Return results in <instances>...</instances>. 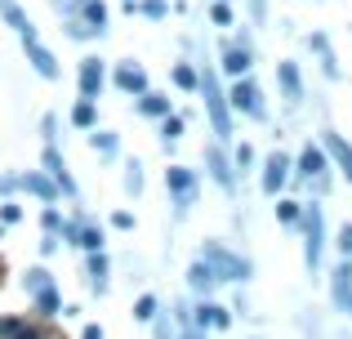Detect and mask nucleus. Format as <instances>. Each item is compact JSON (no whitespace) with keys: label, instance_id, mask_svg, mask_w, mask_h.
<instances>
[{"label":"nucleus","instance_id":"f257e3e1","mask_svg":"<svg viewBox=\"0 0 352 339\" xmlns=\"http://www.w3.org/2000/svg\"><path fill=\"white\" fill-rule=\"evenodd\" d=\"M197 94L206 98V116H210V130H214L219 143L232 139V107H228V94H223V80H219L214 67L201 63L197 67Z\"/></svg>","mask_w":352,"mask_h":339},{"label":"nucleus","instance_id":"f03ea898","mask_svg":"<svg viewBox=\"0 0 352 339\" xmlns=\"http://www.w3.org/2000/svg\"><path fill=\"white\" fill-rule=\"evenodd\" d=\"M228 94V107H232V112H241V116H250V121H267V103H263V89H258V80L250 76H236L232 85L223 89Z\"/></svg>","mask_w":352,"mask_h":339},{"label":"nucleus","instance_id":"7ed1b4c3","mask_svg":"<svg viewBox=\"0 0 352 339\" xmlns=\"http://www.w3.org/2000/svg\"><path fill=\"white\" fill-rule=\"evenodd\" d=\"M299 223H303V237H308V245H303V259H308V268H317V263H321V250H326V223H321V206H308V201H303Z\"/></svg>","mask_w":352,"mask_h":339},{"label":"nucleus","instance_id":"20e7f679","mask_svg":"<svg viewBox=\"0 0 352 339\" xmlns=\"http://www.w3.org/2000/svg\"><path fill=\"white\" fill-rule=\"evenodd\" d=\"M201 259L210 263V272H214L219 281H245V277H250V263H245V259H236V254H232V250H223V245H214V241L201 250Z\"/></svg>","mask_w":352,"mask_h":339},{"label":"nucleus","instance_id":"39448f33","mask_svg":"<svg viewBox=\"0 0 352 339\" xmlns=\"http://www.w3.org/2000/svg\"><path fill=\"white\" fill-rule=\"evenodd\" d=\"M165 188H170V197L179 201V219L192 210V201H197V170L188 166H170L165 170Z\"/></svg>","mask_w":352,"mask_h":339},{"label":"nucleus","instance_id":"423d86ee","mask_svg":"<svg viewBox=\"0 0 352 339\" xmlns=\"http://www.w3.org/2000/svg\"><path fill=\"white\" fill-rule=\"evenodd\" d=\"M206 170H210V179H214L228 197L236 192V166H232V157L223 152V143H219V139L206 143Z\"/></svg>","mask_w":352,"mask_h":339},{"label":"nucleus","instance_id":"0eeeda50","mask_svg":"<svg viewBox=\"0 0 352 339\" xmlns=\"http://www.w3.org/2000/svg\"><path fill=\"white\" fill-rule=\"evenodd\" d=\"M294 179V161L285 157V152H272V157H263V197H281L285 183Z\"/></svg>","mask_w":352,"mask_h":339},{"label":"nucleus","instance_id":"6e6552de","mask_svg":"<svg viewBox=\"0 0 352 339\" xmlns=\"http://www.w3.org/2000/svg\"><path fill=\"white\" fill-rule=\"evenodd\" d=\"M76 85H80V98H98V94H103V85H107V67H103V58H98V54H85V58H80V67H76Z\"/></svg>","mask_w":352,"mask_h":339},{"label":"nucleus","instance_id":"1a4fd4ad","mask_svg":"<svg viewBox=\"0 0 352 339\" xmlns=\"http://www.w3.org/2000/svg\"><path fill=\"white\" fill-rule=\"evenodd\" d=\"M23 54H27V63H32L36 76H45V80H58V76H63V67H58V58H54V50H45L41 36H27V41H23Z\"/></svg>","mask_w":352,"mask_h":339},{"label":"nucleus","instance_id":"9d476101","mask_svg":"<svg viewBox=\"0 0 352 339\" xmlns=\"http://www.w3.org/2000/svg\"><path fill=\"white\" fill-rule=\"evenodd\" d=\"M41 166H45V174H50L54 183H58V197H63V192H67V197H76V179L67 174V161H63L58 143H45V152H41Z\"/></svg>","mask_w":352,"mask_h":339},{"label":"nucleus","instance_id":"9b49d317","mask_svg":"<svg viewBox=\"0 0 352 339\" xmlns=\"http://www.w3.org/2000/svg\"><path fill=\"white\" fill-rule=\"evenodd\" d=\"M112 85L120 89V94H129V98H138L147 89V72L138 67L134 58H125V63H116L112 67Z\"/></svg>","mask_w":352,"mask_h":339},{"label":"nucleus","instance_id":"f8f14e48","mask_svg":"<svg viewBox=\"0 0 352 339\" xmlns=\"http://www.w3.org/2000/svg\"><path fill=\"white\" fill-rule=\"evenodd\" d=\"M321 148H326V157L339 166V174L352 183V143L344 139V134H335V130H321Z\"/></svg>","mask_w":352,"mask_h":339},{"label":"nucleus","instance_id":"ddd939ff","mask_svg":"<svg viewBox=\"0 0 352 339\" xmlns=\"http://www.w3.org/2000/svg\"><path fill=\"white\" fill-rule=\"evenodd\" d=\"M250 67H254V54L228 41V45H223V54H219V67H214V72H223L228 80H236V76H245Z\"/></svg>","mask_w":352,"mask_h":339},{"label":"nucleus","instance_id":"4468645a","mask_svg":"<svg viewBox=\"0 0 352 339\" xmlns=\"http://www.w3.org/2000/svg\"><path fill=\"white\" fill-rule=\"evenodd\" d=\"M276 85H281V94H285V103H294L299 107L303 103V72H299V63H276Z\"/></svg>","mask_w":352,"mask_h":339},{"label":"nucleus","instance_id":"2eb2a0df","mask_svg":"<svg viewBox=\"0 0 352 339\" xmlns=\"http://www.w3.org/2000/svg\"><path fill=\"white\" fill-rule=\"evenodd\" d=\"M330 295H335L339 313H352V259H344L335 272H330Z\"/></svg>","mask_w":352,"mask_h":339},{"label":"nucleus","instance_id":"dca6fc26","mask_svg":"<svg viewBox=\"0 0 352 339\" xmlns=\"http://www.w3.org/2000/svg\"><path fill=\"white\" fill-rule=\"evenodd\" d=\"M326 170H330V157H326L321 143H308V148L299 152V161H294V174H299V179H317V174H326Z\"/></svg>","mask_w":352,"mask_h":339},{"label":"nucleus","instance_id":"f3484780","mask_svg":"<svg viewBox=\"0 0 352 339\" xmlns=\"http://www.w3.org/2000/svg\"><path fill=\"white\" fill-rule=\"evenodd\" d=\"M18 188L32 192V197H41L45 206H50V201H58V183H54L45 170H27V174H18Z\"/></svg>","mask_w":352,"mask_h":339},{"label":"nucleus","instance_id":"a211bd4d","mask_svg":"<svg viewBox=\"0 0 352 339\" xmlns=\"http://www.w3.org/2000/svg\"><path fill=\"white\" fill-rule=\"evenodd\" d=\"M134 112H138V116H152V121H161L165 112H174V103H170V94H161V89L147 85L143 94L134 98Z\"/></svg>","mask_w":352,"mask_h":339},{"label":"nucleus","instance_id":"6ab92c4d","mask_svg":"<svg viewBox=\"0 0 352 339\" xmlns=\"http://www.w3.org/2000/svg\"><path fill=\"white\" fill-rule=\"evenodd\" d=\"M0 18H5L9 27L18 32V41H27V36H36V23L27 18V9L18 5V0H0Z\"/></svg>","mask_w":352,"mask_h":339},{"label":"nucleus","instance_id":"aec40b11","mask_svg":"<svg viewBox=\"0 0 352 339\" xmlns=\"http://www.w3.org/2000/svg\"><path fill=\"white\" fill-rule=\"evenodd\" d=\"M308 50H317V58H321V72H326L330 80H339V76H344V67H339L335 50H330V41H326V32H312V36H308Z\"/></svg>","mask_w":352,"mask_h":339},{"label":"nucleus","instance_id":"412c9836","mask_svg":"<svg viewBox=\"0 0 352 339\" xmlns=\"http://www.w3.org/2000/svg\"><path fill=\"white\" fill-rule=\"evenodd\" d=\"M72 125H76V130H94V125H98V98H76V107H72Z\"/></svg>","mask_w":352,"mask_h":339},{"label":"nucleus","instance_id":"4be33fe9","mask_svg":"<svg viewBox=\"0 0 352 339\" xmlns=\"http://www.w3.org/2000/svg\"><path fill=\"white\" fill-rule=\"evenodd\" d=\"M197 326H201V331H206V326L228 331V326H232V317H228V308H219V304H201L197 308Z\"/></svg>","mask_w":352,"mask_h":339},{"label":"nucleus","instance_id":"5701e85b","mask_svg":"<svg viewBox=\"0 0 352 339\" xmlns=\"http://www.w3.org/2000/svg\"><path fill=\"white\" fill-rule=\"evenodd\" d=\"M76 14H80V18H85V23H89V27H94V32H98V36H103V32H107V5H103V0H80V9H76Z\"/></svg>","mask_w":352,"mask_h":339},{"label":"nucleus","instance_id":"b1692460","mask_svg":"<svg viewBox=\"0 0 352 339\" xmlns=\"http://www.w3.org/2000/svg\"><path fill=\"white\" fill-rule=\"evenodd\" d=\"M183 130H188V116H183V112H165L161 116V143H165V148H170V143H179Z\"/></svg>","mask_w":352,"mask_h":339},{"label":"nucleus","instance_id":"393cba45","mask_svg":"<svg viewBox=\"0 0 352 339\" xmlns=\"http://www.w3.org/2000/svg\"><path fill=\"white\" fill-rule=\"evenodd\" d=\"M89 148H94L98 157H107V161H112L116 152H120V139H116L112 130H98V125H94V130H89Z\"/></svg>","mask_w":352,"mask_h":339},{"label":"nucleus","instance_id":"a878e982","mask_svg":"<svg viewBox=\"0 0 352 339\" xmlns=\"http://www.w3.org/2000/svg\"><path fill=\"white\" fill-rule=\"evenodd\" d=\"M72 245H80V250H103V228H94V223H76V241Z\"/></svg>","mask_w":352,"mask_h":339},{"label":"nucleus","instance_id":"bb28decb","mask_svg":"<svg viewBox=\"0 0 352 339\" xmlns=\"http://www.w3.org/2000/svg\"><path fill=\"white\" fill-rule=\"evenodd\" d=\"M210 23L214 27H236V9H232V0H210Z\"/></svg>","mask_w":352,"mask_h":339},{"label":"nucleus","instance_id":"cd10ccee","mask_svg":"<svg viewBox=\"0 0 352 339\" xmlns=\"http://www.w3.org/2000/svg\"><path fill=\"white\" fill-rule=\"evenodd\" d=\"M188 281H192V290H210V286H214V272H210V263L206 259H197V263H192V268H188Z\"/></svg>","mask_w":352,"mask_h":339},{"label":"nucleus","instance_id":"c85d7f7f","mask_svg":"<svg viewBox=\"0 0 352 339\" xmlns=\"http://www.w3.org/2000/svg\"><path fill=\"white\" fill-rule=\"evenodd\" d=\"M170 76H174V85H179V89H188V94L197 89V67H192V63H174V72H170Z\"/></svg>","mask_w":352,"mask_h":339},{"label":"nucleus","instance_id":"c756f323","mask_svg":"<svg viewBox=\"0 0 352 339\" xmlns=\"http://www.w3.org/2000/svg\"><path fill=\"white\" fill-rule=\"evenodd\" d=\"M36 308H41V317H58V290L54 286L36 290Z\"/></svg>","mask_w":352,"mask_h":339},{"label":"nucleus","instance_id":"7c9ffc66","mask_svg":"<svg viewBox=\"0 0 352 339\" xmlns=\"http://www.w3.org/2000/svg\"><path fill=\"white\" fill-rule=\"evenodd\" d=\"M89 281H94V290L107 286V259H103V250L89 254Z\"/></svg>","mask_w":352,"mask_h":339},{"label":"nucleus","instance_id":"2f4dec72","mask_svg":"<svg viewBox=\"0 0 352 339\" xmlns=\"http://www.w3.org/2000/svg\"><path fill=\"white\" fill-rule=\"evenodd\" d=\"M299 210H303V201H290V197H281L276 201V219H281V223H299Z\"/></svg>","mask_w":352,"mask_h":339},{"label":"nucleus","instance_id":"473e14b6","mask_svg":"<svg viewBox=\"0 0 352 339\" xmlns=\"http://www.w3.org/2000/svg\"><path fill=\"white\" fill-rule=\"evenodd\" d=\"M134 14H143V18H165V14H170V5H165V0H134Z\"/></svg>","mask_w":352,"mask_h":339},{"label":"nucleus","instance_id":"72a5a7b5","mask_svg":"<svg viewBox=\"0 0 352 339\" xmlns=\"http://www.w3.org/2000/svg\"><path fill=\"white\" fill-rule=\"evenodd\" d=\"M254 161H258V157H254V148H250V143H236V152H232V166H236L241 174H245L250 166H254Z\"/></svg>","mask_w":352,"mask_h":339},{"label":"nucleus","instance_id":"f704fd0d","mask_svg":"<svg viewBox=\"0 0 352 339\" xmlns=\"http://www.w3.org/2000/svg\"><path fill=\"white\" fill-rule=\"evenodd\" d=\"M125 192H134V197L143 192V166H138V161H129V166H125Z\"/></svg>","mask_w":352,"mask_h":339},{"label":"nucleus","instance_id":"c9c22d12","mask_svg":"<svg viewBox=\"0 0 352 339\" xmlns=\"http://www.w3.org/2000/svg\"><path fill=\"white\" fill-rule=\"evenodd\" d=\"M41 223H45V232H58V223H63V215H58V206H54V201H50V206H45V215H41Z\"/></svg>","mask_w":352,"mask_h":339},{"label":"nucleus","instance_id":"e433bc0d","mask_svg":"<svg viewBox=\"0 0 352 339\" xmlns=\"http://www.w3.org/2000/svg\"><path fill=\"white\" fill-rule=\"evenodd\" d=\"M134 317H138V322H152V317H156V299H152V295H143V299L134 304Z\"/></svg>","mask_w":352,"mask_h":339},{"label":"nucleus","instance_id":"4c0bfd02","mask_svg":"<svg viewBox=\"0 0 352 339\" xmlns=\"http://www.w3.org/2000/svg\"><path fill=\"white\" fill-rule=\"evenodd\" d=\"M23 219V206L18 201H0V223H18Z\"/></svg>","mask_w":352,"mask_h":339},{"label":"nucleus","instance_id":"58836bf2","mask_svg":"<svg viewBox=\"0 0 352 339\" xmlns=\"http://www.w3.org/2000/svg\"><path fill=\"white\" fill-rule=\"evenodd\" d=\"M45 286H50V272H45V268L27 272V290H32V295H36V290H45Z\"/></svg>","mask_w":352,"mask_h":339},{"label":"nucleus","instance_id":"ea45409f","mask_svg":"<svg viewBox=\"0 0 352 339\" xmlns=\"http://www.w3.org/2000/svg\"><path fill=\"white\" fill-rule=\"evenodd\" d=\"M41 130H45V143H58V116H45Z\"/></svg>","mask_w":352,"mask_h":339},{"label":"nucleus","instance_id":"a19ab883","mask_svg":"<svg viewBox=\"0 0 352 339\" xmlns=\"http://www.w3.org/2000/svg\"><path fill=\"white\" fill-rule=\"evenodd\" d=\"M339 250H344V259H352V223L339 228Z\"/></svg>","mask_w":352,"mask_h":339},{"label":"nucleus","instance_id":"79ce46f5","mask_svg":"<svg viewBox=\"0 0 352 339\" xmlns=\"http://www.w3.org/2000/svg\"><path fill=\"white\" fill-rule=\"evenodd\" d=\"M112 228H120V232H129V228H134V215H129V210H116V215H112Z\"/></svg>","mask_w":352,"mask_h":339},{"label":"nucleus","instance_id":"37998d69","mask_svg":"<svg viewBox=\"0 0 352 339\" xmlns=\"http://www.w3.org/2000/svg\"><path fill=\"white\" fill-rule=\"evenodd\" d=\"M23 326H27V322H18V317H5V322H0V339H9L14 331H23Z\"/></svg>","mask_w":352,"mask_h":339},{"label":"nucleus","instance_id":"c03bdc74","mask_svg":"<svg viewBox=\"0 0 352 339\" xmlns=\"http://www.w3.org/2000/svg\"><path fill=\"white\" fill-rule=\"evenodd\" d=\"M232 45H241V50H250V54H254V36H250L245 27H241V32L232 36Z\"/></svg>","mask_w":352,"mask_h":339},{"label":"nucleus","instance_id":"a18cd8bd","mask_svg":"<svg viewBox=\"0 0 352 339\" xmlns=\"http://www.w3.org/2000/svg\"><path fill=\"white\" fill-rule=\"evenodd\" d=\"M250 14H254V23H263L267 18V0H250Z\"/></svg>","mask_w":352,"mask_h":339},{"label":"nucleus","instance_id":"49530a36","mask_svg":"<svg viewBox=\"0 0 352 339\" xmlns=\"http://www.w3.org/2000/svg\"><path fill=\"white\" fill-rule=\"evenodd\" d=\"M18 188V174H0V197H5V192H14Z\"/></svg>","mask_w":352,"mask_h":339},{"label":"nucleus","instance_id":"de8ad7c7","mask_svg":"<svg viewBox=\"0 0 352 339\" xmlns=\"http://www.w3.org/2000/svg\"><path fill=\"white\" fill-rule=\"evenodd\" d=\"M80 339H103V326H85V335Z\"/></svg>","mask_w":352,"mask_h":339},{"label":"nucleus","instance_id":"09e8293b","mask_svg":"<svg viewBox=\"0 0 352 339\" xmlns=\"http://www.w3.org/2000/svg\"><path fill=\"white\" fill-rule=\"evenodd\" d=\"M0 237H5V223H0Z\"/></svg>","mask_w":352,"mask_h":339},{"label":"nucleus","instance_id":"8fccbe9b","mask_svg":"<svg viewBox=\"0 0 352 339\" xmlns=\"http://www.w3.org/2000/svg\"><path fill=\"white\" fill-rule=\"evenodd\" d=\"M232 5H236V0H232Z\"/></svg>","mask_w":352,"mask_h":339}]
</instances>
